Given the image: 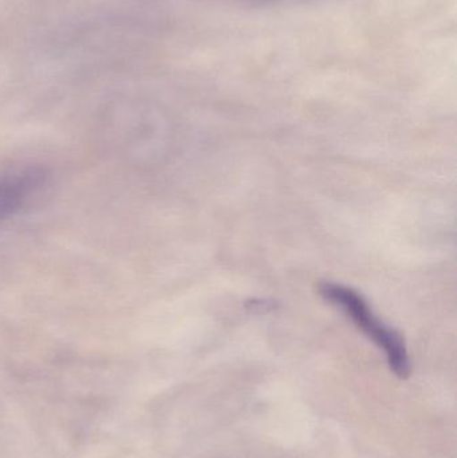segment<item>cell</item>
<instances>
[{
  "instance_id": "3957f363",
  "label": "cell",
  "mask_w": 457,
  "mask_h": 458,
  "mask_svg": "<svg viewBox=\"0 0 457 458\" xmlns=\"http://www.w3.org/2000/svg\"><path fill=\"white\" fill-rule=\"evenodd\" d=\"M255 2H278V0H255Z\"/></svg>"
},
{
  "instance_id": "7a4b0ae2",
  "label": "cell",
  "mask_w": 457,
  "mask_h": 458,
  "mask_svg": "<svg viewBox=\"0 0 457 458\" xmlns=\"http://www.w3.org/2000/svg\"><path fill=\"white\" fill-rule=\"evenodd\" d=\"M42 168L29 166L0 174V223L13 216L46 180Z\"/></svg>"
},
{
  "instance_id": "6da1fadb",
  "label": "cell",
  "mask_w": 457,
  "mask_h": 458,
  "mask_svg": "<svg viewBox=\"0 0 457 458\" xmlns=\"http://www.w3.org/2000/svg\"><path fill=\"white\" fill-rule=\"evenodd\" d=\"M319 295L343 310L349 319L381 350L385 352L389 368L399 378L405 379L410 374V360L402 334L386 326L370 309L367 299L353 288L333 282H321Z\"/></svg>"
}]
</instances>
